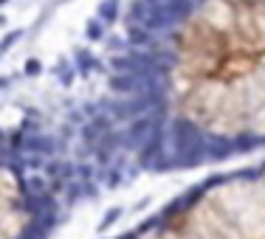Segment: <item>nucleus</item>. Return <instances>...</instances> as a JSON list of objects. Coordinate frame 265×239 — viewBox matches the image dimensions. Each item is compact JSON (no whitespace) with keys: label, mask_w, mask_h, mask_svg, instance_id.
Masks as SVG:
<instances>
[{"label":"nucleus","mask_w":265,"mask_h":239,"mask_svg":"<svg viewBox=\"0 0 265 239\" xmlns=\"http://www.w3.org/2000/svg\"><path fill=\"white\" fill-rule=\"evenodd\" d=\"M26 166L29 169H45V155H29V158H26Z\"/></svg>","instance_id":"obj_15"},{"label":"nucleus","mask_w":265,"mask_h":239,"mask_svg":"<svg viewBox=\"0 0 265 239\" xmlns=\"http://www.w3.org/2000/svg\"><path fill=\"white\" fill-rule=\"evenodd\" d=\"M119 14H122L119 0H102L99 3V20L102 23H116L119 20Z\"/></svg>","instance_id":"obj_6"},{"label":"nucleus","mask_w":265,"mask_h":239,"mask_svg":"<svg viewBox=\"0 0 265 239\" xmlns=\"http://www.w3.org/2000/svg\"><path fill=\"white\" fill-rule=\"evenodd\" d=\"M76 177H79V180H94V166L79 163V166H76Z\"/></svg>","instance_id":"obj_16"},{"label":"nucleus","mask_w":265,"mask_h":239,"mask_svg":"<svg viewBox=\"0 0 265 239\" xmlns=\"http://www.w3.org/2000/svg\"><path fill=\"white\" fill-rule=\"evenodd\" d=\"M23 152L26 155H54L57 152V138L48 133H29L23 141Z\"/></svg>","instance_id":"obj_4"},{"label":"nucleus","mask_w":265,"mask_h":239,"mask_svg":"<svg viewBox=\"0 0 265 239\" xmlns=\"http://www.w3.org/2000/svg\"><path fill=\"white\" fill-rule=\"evenodd\" d=\"M20 37H23V31H12V34H6V37H3V42H0V54L12 48V45H15V42L20 40Z\"/></svg>","instance_id":"obj_12"},{"label":"nucleus","mask_w":265,"mask_h":239,"mask_svg":"<svg viewBox=\"0 0 265 239\" xmlns=\"http://www.w3.org/2000/svg\"><path fill=\"white\" fill-rule=\"evenodd\" d=\"M6 3H9V0H0V6H6Z\"/></svg>","instance_id":"obj_22"},{"label":"nucleus","mask_w":265,"mask_h":239,"mask_svg":"<svg viewBox=\"0 0 265 239\" xmlns=\"http://www.w3.org/2000/svg\"><path fill=\"white\" fill-rule=\"evenodd\" d=\"M59 79H62V84H71L73 82V70H59Z\"/></svg>","instance_id":"obj_19"},{"label":"nucleus","mask_w":265,"mask_h":239,"mask_svg":"<svg viewBox=\"0 0 265 239\" xmlns=\"http://www.w3.org/2000/svg\"><path fill=\"white\" fill-rule=\"evenodd\" d=\"M85 37H87L91 42H96V40H102V37H105V28H102V20H99V17L87 23V28H85Z\"/></svg>","instance_id":"obj_8"},{"label":"nucleus","mask_w":265,"mask_h":239,"mask_svg":"<svg viewBox=\"0 0 265 239\" xmlns=\"http://www.w3.org/2000/svg\"><path fill=\"white\" fill-rule=\"evenodd\" d=\"M108 87L116 93V96H133V93L144 90V79L138 73H113L108 79Z\"/></svg>","instance_id":"obj_3"},{"label":"nucleus","mask_w":265,"mask_h":239,"mask_svg":"<svg viewBox=\"0 0 265 239\" xmlns=\"http://www.w3.org/2000/svg\"><path fill=\"white\" fill-rule=\"evenodd\" d=\"M23 73H26V76H37V73H43V62H40V59H26Z\"/></svg>","instance_id":"obj_11"},{"label":"nucleus","mask_w":265,"mask_h":239,"mask_svg":"<svg viewBox=\"0 0 265 239\" xmlns=\"http://www.w3.org/2000/svg\"><path fill=\"white\" fill-rule=\"evenodd\" d=\"M99 110H102V104H99V101H96V104H85V115H87V118H94V115H96Z\"/></svg>","instance_id":"obj_18"},{"label":"nucleus","mask_w":265,"mask_h":239,"mask_svg":"<svg viewBox=\"0 0 265 239\" xmlns=\"http://www.w3.org/2000/svg\"><path fill=\"white\" fill-rule=\"evenodd\" d=\"M62 169H65V161H57V158H51V161H45V175L48 177H59L62 175Z\"/></svg>","instance_id":"obj_9"},{"label":"nucleus","mask_w":265,"mask_h":239,"mask_svg":"<svg viewBox=\"0 0 265 239\" xmlns=\"http://www.w3.org/2000/svg\"><path fill=\"white\" fill-rule=\"evenodd\" d=\"M20 130H23V133H40V121L31 118V115H26L23 124H20Z\"/></svg>","instance_id":"obj_13"},{"label":"nucleus","mask_w":265,"mask_h":239,"mask_svg":"<svg viewBox=\"0 0 265 239\" xmlns=\"http://www.w3.org/2000/svg\"><path fill=\"white\" fill-rule=\"evenodd\" d=\"M119 217H122V208H110L108 214H105V219L99 222V231H108V228H110V225H113Z\"/></svg>","instance_id":"obj_10"},{"label":"nucleus","mask_w":265,"mask_h":239,"mask_svg":"<svg viewBox=\"0 0 265 239\" xmlns=\"http://www.w3.org/2000/svg\"><path fill=\"white\" fill-rule=\"evenodd\" d=\"M85 118H87V115H82V112H71V115H68L71 124H85Z\"/></svg>","instance_id":"obj_20"},{"label":"nucleus","mask_w":265,"mask_h":239,"mask_svg":"<svg viewBox=\"0 0 265 239\" xmlns=\"http://www.w3.org/2000/svg\"><path fill=\"white\" fill-rule=\"evenodd\" d=\"M79 200H85V186H82V180H71L68 186H65V203L68 205H73V203H79Z\"/></svg>","instance_id":"obj_7"},{"label":"nucleus","mask_w":265,"mask_h":239,"mask_svg":"<svg viewBox=\"0 0 265 239\" xmlns=\"http://www.w3.org/2000/svg\"><path fill=\"white\" fill-rule=\"evenodd\" d=\"M184 26L155 34V45H187L206 68L212 110L234 121V149L265 144V0H192Z\"/></svg>","instance_id":"obj_1"},{"label":"nucleus","mask_w":265,"mask_h":239,"mask_svg":"<svg viewBox=\"0 0 265 239\" xmlns=\"http://www.w3.org/2000/svg\"><path fill=\"white\" fill-rule=\"evenodd\" d=\"M155 124H158L155 112H147V115H138V118H133V121H130V127L124 130V149H138L144 141L152 135Z\"/></svg>","instance_id":"obj_2"},{"label":"nucleus","mask_w":265,"mask_h":239,"mask_svg":"<svg viewBox=\"0 0 265 239\" xmlns=\"http://www.w3.org/2000/svg\"><path fill=\"white\" fill-rule=\"evenodd\" d=\"M122 180H124V175L119 172V169H110V172H108V189H116V186H122Z\"/></svg>","instance_id":"obj_14"},{"label":"nucleus","mask_w":265,"mask_h":239,"mask_svg":"<svg viewBox=\"0 0 265 239\" xmlns=\"http://www.w3.org/2000/svg\"><path fill=\"white\" fill-rule=\"evenodd\" d=\"M82 186H85V200H87V197H94V200L99 197V189H96L94 180H82Z\"/></svg>","instance_id":"obj_17"},{"label":"nucleus","mask_w":265,"mask_h":239,"mask_svg":"<svg viewBox=\"0 0 265 239\" xmlns=\"http://www.w3.org/2000/svg\"><path fill=\"white\" fill-rule=\"evenodd\" d=\"M9 84H12V79H9V76H0V90H6Z\"/></svg>","instance_id":"obj_21"},{"label":"nucleus","mask_w":265,"mask_h":239,"mask_svg":"<svg viewBox=\"0 0 265 239\" xmlns=\"http://www.w3.org/2000/svg\"><path fill=\"white\" fill-rule=\"evenodd\" d=\"M127 42L133 48H152L155 45V34L141 23H130L127 26Z\"/></svg>","instance_id":"obj_5"}]
</instances>
